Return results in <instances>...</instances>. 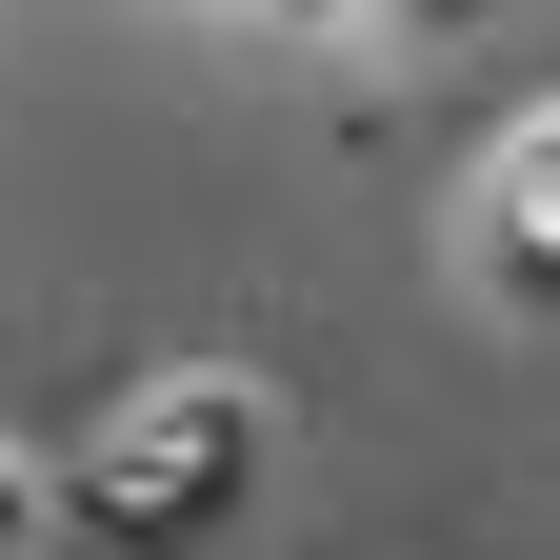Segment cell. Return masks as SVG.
<instances>
[{
    "label": "cell",
    "mask_w": 560,
    "mask_h": 560,
    "mask_svg": "<svg viewBox=\"0 0 560 560\" xmlns=\"http://www.w3.org/2000/svg\"><path fill=\"white\" fill-rule=\"evenodd\" d=\"M460 260H480V301L560 320V101L501 120V161H480V200H460Z\"/></svg>",
    "instance_id": "7a4b0ae2"
},
{
    "label": "cell",
    "mask_w": 560,
    "mask_h": 560,
    "mask_svg": "<svg viewBox=\"0 0 560 560\" xmlns=\"http://www.w3.org/2000/svg\"><path fill=\"white\" fill-rule=\"evenodd\" d=\"M21 540H60V460H40V441H0V560H21Z\"/></svg>",
    "instance_id": "3957f363"
},
{
    "label": "cell",
    "mask_w": 560,
    "mask_h": 560,
    "mask_svg": "<svg viewBox=\"0 0 560 560\" xmlns=\"http://www.w3.org/2000/svg\"><path fill=\"white\" fill-rule=\"evenodd\" d=\"M260 480H280V381L161 361V381H120L81 441H60V540H101V560H200Z\"/></svg>",
    "instance_id": "6da1fadb"
},
{
    "label": "cell",
    "mask_w": 560,
    "mask_h": 560,
    "mask_svg": "<svg viewBox=\"0 0 560 560\" xmlns=\"http://www.w3.org/2000/svg\"><path fill=\"white\" fill-rule=\"evenodd\" d=\"M361 21H480V0H361Z\"/></svg>",
    "instance_id": "277c9868"
}]
</instances>
